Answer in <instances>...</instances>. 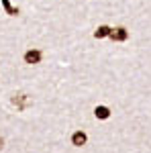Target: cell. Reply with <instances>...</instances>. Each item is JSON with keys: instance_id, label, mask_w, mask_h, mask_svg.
<instances>
[{"instance_id": "3", "label": "cell", "mask_w": 151, "mask_h": 153, "mask_svg": "<svg viewBox=\"0 0 151 153\" xmlns=\"http://www.w3.org/2000/svg\"><path fill=\"white\" fill-rule=\"evenodd\" d=\"M71 143H74L76 147H82V145L86 143V133H82V131L74 133V137H71Z\"/></svg>"}, {"instance_id": "1", "label": "cell", "mask_w": 151, "mask_h": 153, "mask_svg": "<svg viewBox=\"0 0 151 153\" xmlns=\"http://www.w3.org/2000/svg\"><path fill=\"white\" fill-rule=\"evenodd\" d=\"M110 39L112 41H127V37H129V33H127V29H123V27H118V29H110Z\"/></svg>"}, {"instance_id": "5", "label": "cell", "mask_w": 151, "mask_h": 153, "mask_svg": "<svg viewBox=\"0 0 151 153\" xmlns=\"http://www.w3.org/2000/svg\"><path fill=\"white\" fill-rule=\"evenodd\" d=\"M94 114H96V118H108L110 117V110H108L106 106H96Z\"/></svg>"}, {"instance_id": "7", "label": "cell", "mask_w": 151, "mask_h": 153, "mask_svg": "<svg viewBox=\"0 0 151 153\" xmlns=\"http://www.w3.org/2000/svg\"><path fill=\"white\" fill-rule=\"evenodd\" d=\"M0 147H2V139H0Z\"/></svg>"}, {"instance_id": "6", "label": "cell", "mask_w": 151, "mask_h": 153, "mask_svg": "<svg viewBox=\"0 0 151 153\" xmlns=\"http://www.w3.org/2000/svg\"><path fill=\"white\" fill-rule=\"evenodd\" d=\"M2 6L6 8V12H8V14H19V10H16V8H12L8 0H2Z\"/></svg>"}, {"instance_id": "4", "label": "cell", "mask_w": 151, "mask_h": 153, "mask_svg": "<svg viewBox=\"0 0 151 153\" xmlns=\"http://www.w3.org/2000/svg\"><path fill=\"white\" fill-rule=\"evenodd\" d=\"M108 35H110V27H106V25L98 27V29L94 31V37H96V39H102V37H108Z\"/></svg>"}, {"instance_id": "2", "label": "cell", "mask_w": 151, "mask_h": 153, "mask_svg": "<svg viewBox=\"0 0 151 153\" xmlns=\"http://www.w3.org/2000/svg\"><path fill=\"white\" fill-rule=\"evenodd\" d=\"M25 61L31 63V65H33V63H39V61H41V51H39V49H29V51L25 53Z\"/></svg>"}]
</instances>
